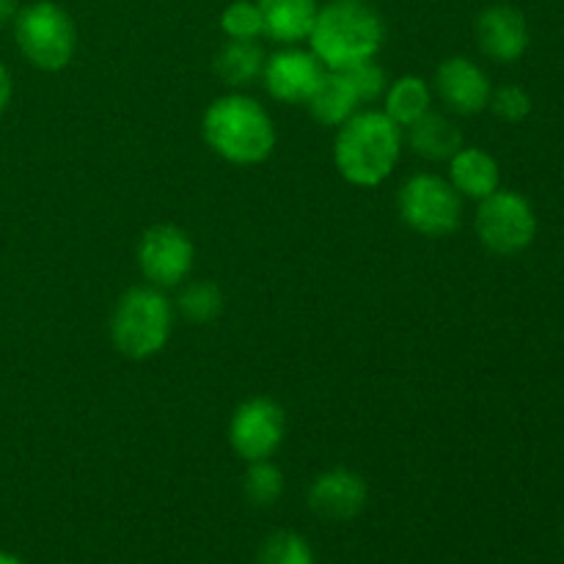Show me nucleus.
I'll return each instance as SVG.
<instances>
[{"label": "nucleus", "mask_w": 564, "mask_h": 564, "mask_svg": "<svg viewBox=\"0 0 564 564\" xmlns=\"http://www.w3.org/2000/svg\"><path fill=\"white\" fill-rule=\"evenodd\" d=\"M0 564H25V562L17 560L14 554H3V551H0Z\"/></svg>", "instance_id": "nucleus-28"}, {"label": "nucleus", "mask_w": 564, "mask_h": 564, "mask_svg": "<svg viewBox=\"0 0 564 564\" xmlns=\"http://www.w3.org/2000/svg\"><path fill=\"white\" fill-rule=\"evenodd\" d=\"M174 312L163 290L132 286L119 297L110 317V339L121 356L147 361L169 345Z\"/></svg>", "instance_id": "nucleus-4"}, {"label": "nucleus", "mask_w": 564, "mask_h": 564, "mask_svg": "<svg viewBox=\"0 0 564 564\" xmlns=\"http://www.w3.org/2000/svg\"><path fill=\"white\" fill-rule=\"evenodd\" d=\"M180 306L182 317L191 319L196 325H207L213 319L220 317L224 312V292L218 290V284L213 281H191L185 290L180 292Z\"/></svg>", "instance_id": "nucleus-20"}, {"label": "nucleus", "mask_w": 564, "mask_h": 564, "mask_svg": "<svg viewBox=\"0 0 564 564\" xmlns=\"http://www.w3.org/2000/svg\"><path fill=\"white\" fill-rule=\"evenodd\" d=\"M402 220L422 237H449L460 226L463 198L449 180L435 174H413L397 196Z\"/></svg>", "instance_id": "nucleus-6"}, {"label": "nucleus", "mask_w": 564, "mask_h": 564, "mask_svg": "<svg viewBox=\"0 0 564 564\" xmlns=\"http://www.w3.org/2000/svg\"><path fill=\"white\" fill-rule=\"evenodd\" d=\"M11 25L22 58L36 69L61 72L75 58L77 28L64 6L53 0H33L17 11Z\"/></svg>", "instance_id": "nucleus-5"}, {"label": "nucleus", "mask_w": 564, "mask_h": 564, "mask_svg": "<svg viewBox=\"0 0 564 564\" xmlns=\"http://www.w3.org/2000/svg\"><path fill=\"white\" fill-rule=\"evenodd\" d=\"M17 11H20L17 0H0V28L9 25V22H14Z\"/></svg>", "instance_id": "nucleus-27"}, {"label": "nucleus", "mask_w": 564, "mask_h": 564, "mask_svg": "<svg viewBox=\"0 0 564 564\" xmlns=\"http://www.w3.org/2000/svg\"><path fill=\"white\" fill-rule=\"evenodd\" d=\"M323 72L325 66L319 64L312 50H301L292 44L264 61L262 77L270 97L284 105H303L314 94Z\"/></svg>", "instance_id": "nucleus-10"}, {"label": "nucleus", "mask_w": 564, "mask_h": 564, "mask_svg": "<svg viewBox=\"0 0 564 564\" xmlns=\"http://www.w3.org/2000/svg\"><path fill=\"white\" fill-rule=\"evenodd\" d=\"M284 494V474L270 460L248 463L246 496L253 507H270Z\"/></svg>", "instance_id": "nucleus-23"}, {"label": "nucleus", "mask_w": 564, "mask_h": 564, "mask_svg": "<svg viewBox=\"0 0 564 564\" xmlns=\"http://www.w3.org/2000/svg\"><path fill=\"white\" fill-rule=\"evenodd\" d=\"M11 102V75L3 64H0V116L6 113Z\"/></svg>", "instance_id": "nucleus-26"}, {"label": "nucleus", "mask_w": 564, "mask_h": 564, "mask_svg": "<svg viewBox=\"0 0 564 564\" xmlns=\"http://www.w3.org/2000/svg\"><path fill=\"white\" fill-rule=\"evenodd\" d=\"M264 50L259 42H242V39H229L215 55V72L220 80L231 88L251 86L264 69Z\"/></svg>", "instance_id": "nucleus-19"}, {"label": "nucleus", "mask_w": 564, "mask_h": 564, "mask_svg": "<svg viewBox=\"0 0 564 564\" xmlns=\"http://www.w3.org/2000/svg\"><path fill=\"white\" fill-rule=\"evenodd\" d=\"M408 141L424 160H452L463 149V135L455 121L433 110L408 127Z\"/></svg>", "instance_id": "nucleus-17"}, {"label": "nucleus", "mask_w": 564, "mask_h": 564, "mask_svg": "<svg viewBox=\"0 0 564 564\" xmlns=\"http://www.w3.org/2000/svg\"><path fill=\"white\" fill-rule=\"evenodd\" d=\"M367 482L350 468H330L308 488V507L323 521H352L367 507Z\"/></svg>", "instance_id": "nucleus-13"}, {"label": "nucleus", "mask_w": 564, "mask_h": 564, "mask_svg": "<svg viewBox=\"0 0 564 564\" xmlns=\"http://www.w3.org/2000/svg\"><path fill=\"white\" fill-rule=\"evenodd\" d=\"M259 564H314L312 545L295 532H273L259 549Z\"/></svg>", "instance_id": "nucleus-22"}, {"label": "nucleus", "mask_w": 564, "mask_h": 564, "mask_svg": "<svg viewBox=\"0 0 564 564\" xmlns=\"http://www.w3.org/2000/svg\"><path fill=\"white\" fill-rule=\"evenodd\" d=\"M488 108L494 110L499 119L510 121V124H518V121H523L529 113H532V97H529L527 88L512 86L510 83V86L494 88Z\"/></svg>", "instance_id": "nucleus-24"}, {"label": "nucleus", "mask_w": 564, "mask_h": 564, "mask_svg": "<svg viewBox=\"0 0 564 564\" xmlns=\"http://www.w3.org/2000/svg\"><path fill=\"white\" fill-rule=\"evenodd\" d=\"M477 44L490 61L516 64L529 50V22L523 11L510 3L488 6L477 17Z\"/></svg>", "instance_id": "nucleus-12"}, {"label": "nucleus", "mask_w": 564, "mask_h": 564, "mask_svg": "<svg viewBox=\"0 0 564 564\" xmlns=\"http://www.w3.org/2000/svg\"><path fill=\"white\" fill-rule=\"evenodd\" d=\"M284 408L268 397H251L235 411L229 424V444L246 463L270 460L284 444Z\"/></svg>", "instance_id": "nucleus-9"}, {"label": "nucleus", "mask_w": 564, "mask_h": 564, "mask_svg": "<svg viewBox=\"0 0 564 564\" xmlns=\"http://www.w3.org/2000/svg\"><path fill=\"white\" fill-rule=\"evenodd\" d=\"M257 6L262 11L264 36L286 47L308 39L319 11L317 0H257Z\"/></svg>", "instance_id": "nucleus-15"}, {"label": "nucleus", "mask_w": 564, "mask_h": 564, "mask_svg": "<svg viewBox=\"0 0 564 564\" xmlns=\"http://www.w3.org/2000/svg\"><path fill=\"white\" fill-rule=\"evenodd\" d=\"M358 105L361 99H358L350 77L336 69H325L317 88L308 97V110L325 127H341L352 113H358Z\"/></svg>", "instance_id": "nucleus-16"}, {"label": "nucleus", "mask_w": 564, "mask_h": 564, "mask_svg": "<svg viewBox=\"0 0 564 564\" xmlns=\"http://www.w3.org/2000/svg\"><path fill=\"white\" fill-rule=\"evenodd\" d=\"M386 108L383 113L389 116L391 121L408 130L411 124H416L422 116L430 113V105H433V88L424 77L405 75L400 80L391 83L383 94Z\"/></svg>", "instance_id": "nucleus-18"}, {"label": "nucleus", "mask_w": 564, "mask_h": 564, "mask_svg": "<svg viewBox=\"0 0 564 564\" xmlns=\"http://www.w3.org/2000/svg\"><path fill=\"white\" fill-rule=\"evenodd\" d=\"M477 235L490 253L516 257L532 246L538 235V215L521 193L499 187L479 202Z\"/></svg>", "instance_id": "nucleus-7"}, {"label": "nucleus", "mask_w": 564, "mask_h": 564, "mask_svg": "<svg viewBox=\"0 0 564 564\" xmlns=\"http://www.w3.org/2000/svg\"><path fill=\"white\" fill-rule=\"evenodd\" d=\"M207 147L235 165H257L273 154L275 127L268 110L251 97L229 94L215 99L202 121Z\"/></svg>", "instance_id": "nucleus-3"}, {"label": "nucleus", "mask_w": 564, "mask_h": 564, "mask_svg": "<svg viewBox=\"0 0 564 564\" xmlns=\"http://www.w3.org/2000/svg\"><path fill=\"white\" fill-rule=\"evenodd\" d=\"M402 154V127L383 110L352 113L334 141V163L356 187L383 185Z\"/></svg>", "instance_id": "nucleus-1"}, {"label": "nucleus", "mask_w": 564, "mask_h": 564, "mask_svg": "<svg viewBox=\"0 0 564 564\" xmlns=\"http://www.w3.org/2000/svg\"><path fill=\"white\" fill-rule=\"evenodd\" d=\"M449 182L460 198H474V202H482L490 193L499 191L501 185V169L496 163L494 154H488L485 149L468 147L460 149L455 158L449 160Z\"/></svg>", "instance_id": "nucleus-14"}, {"label": "nucleus", "mask_w": 564, "mask_h": 564, "mask_svg": "<svg viewBox=\"0 0 564 564\" xmlns=\"http://www.w3.org/2000/svg\"><path fill=\"white\" fill-rule=\"evenodd\" d=\"M220 31L229 39H242V42H257L264 36L262 11L257 0H231L220 14Z\"/></svg>", "instance_id": "nucleus-21"}, {"label": "nucleus", "mask_w": 564, "mask_h": 564, "mask_svg": "<svg viewBox=\"0 0 564 564\" xmlns=\"http://www.w3.org/2000/svg\"><path fill=\"white\" fill-rule=\"evenodd\" d=\"M435 94L455 113L474 116L488 108L494 86H490L485 69H479V64H474L466 55H452V58L441 61V66L435 69Z\"/></svg>", "instance_id": "nucleus-11"}, {"label": "nucleus", "mask_w": 564, "mask_h": 564, "mask_svg": "<svg viewBox=\"0 0 564 564\" xmlns=\"http://www.w3.org/2000/svg\"><path fill=\"white\" fill-rule=\"evenodd\" d=\"M196 248L180 226L158 224L138 242V268L154 290H174L191 275Z\"/></svg>", "instance_id": "nucleus-8"}, {"label": "nucleus", "mask_w": 564, "mask_h": 564, "mask_svg": "<svg viewBox=\"0 0 564 564\" xmlns=\"http://www.w3.org/2000/svg\"><path fill=\"white\" fill-rule=\"evenodd\" d=\"M341 72L350 77V83H352V88H356L361 105L375 102V99L383 97L386 88H389V80H386L383 69L375 64V58L364 61V64H356V66H350V69H341Z\"/></svg>", "instance_id": "nucleus-25"}, {"label": "nucleus", "mask_w": 564, "mask_h": 564, "mask_svg": "<svg viewBox=\"0 0 564 564\" xmlns=\"http://www.w3.org/2000/svg\"><path fill=\"white\" fill-rule=\"evenodd\" d=\"M383 20L364 0H330L319 6L308 42L325 69L341 72L372 61L383 47Z\"/></svg>", "instance_id": "nucleus-2"}]
</instances>
